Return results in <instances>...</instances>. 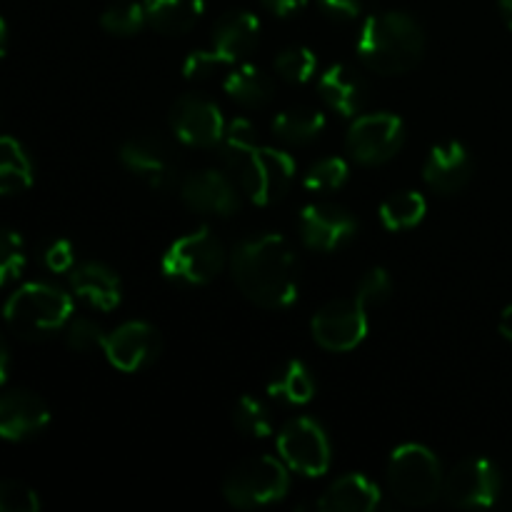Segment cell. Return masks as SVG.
Masks as SVG:
<instances>
[{
    "label": "cell",
    "instance_id": "6da1fadb",
    "mask_svg": "<svg viewBox=\"0 0 512 512\" xmlns=\"http://www.w3.org/2000/svg\"><path fill=\"white\" fill-rule=\"evenodd\" d=\"M228 265L235 285L250 303L283 310L298 300V258L283 235L263 233L240 240Z\"/></svg>",
    "mask_w": 512,
    "mask_h": 512
},
{
    "label": "cell",
    "instance_id": "7a4b0ae2",
    "mask_svg": "<svg viewBox=\"0 0 512 512\" xmlns=\"http://www.w3.org/2000/svg\"><path fill=\"white\" fill-rule=\"evenodd\" d=\"M358 58L373 73L403 75L423 60V25L400 10L370 15L358 33Z\"/></svg>",
    "mask_w": 512,
    "mask_h": 512
},
{
    "label": "cell",
    "instance_id": "3957f363",
    "mask_svg": "<svg viewBox=\"0 0 512 512\" xmlns=\"http://www.w3.org/2000/svg\"><path fill=\"white\" fill-rule=\"evenodd\" d=\"M5 323L25 340H45L63 330L73 318V300L50 283H25L15 290L3 308Z\"/></svg>",
    "mask_w": 512,
    "mask_h": 512
},
{
    "label": "cell",
    "instance_id": "277c9868",
    "mask_svg": "<svg viewBox=\"0 0 512 512\" xmlns=\"http://www.w3.org/2000/svg\"><path fill=\"white\" fill-rule=\"evenodd\" d=\"M443 465L420 443H405L388 460V485L395 500L408 508H428L443 498Z\"/></svg>",
    "mask_w": 512,
    "mask_h": 512
},
{
    "label": "cell",
    "instance_id": "5b68a950",
    "mask_svg": "<svg viewBox=\"0 0 512 512\" xmlns=\"http://www.w3.org/2000/svg\"><path fill=\"white\" fill-rule=\"evenodd\" d=\"M290 490L288 465L273 455L243 460L223 480V498L233 508L253 510L283 500Z\"/></svg>",
    "mask_w": 512,
    "mask_h": 512
},
{
    "label": "cell",
    "instance_id": "8992f818",
    "mask_svg": "<svg viewBox=\"0 0 512 512\" xmlns=\"http://www.w3.org/2000/svg\"><path fill=\"white\" fill-rule=\"evenodd\" d=\"M228 253L210 228L183 235L165 250L160 268L165 278L183 285H208L228 265Z\"/></svg>",
    "mask_w": 512,
    "mask_h": 512
},
{
    "label": "cell",
    "instance_id": "52a82bcc",
    "mask_svg": "<svg viewBox=\"0 0 512 512\" xmlns=\"http://www.w3.org/2000/svg\"><path fill=\"white\" fill-rule=\"evenodd\" d=\"M233 178L238 180L245 198L255 205H273L288 195L295 183L293 155L270 145H258L240 163Z\"/></svg>",
    "mask_w": 512,
    "mask_h": 512
},
{
    "label": "cell",
    "instance_id": "ba28073f",
    "mask_svg": "<svg viewBox=\"0 0 512 512\" xmlns=\"http://www.w3.org/2000/svg\"><path fill=\"white\" fill-rule=\"evenodd\" d=\"M278 458L288 465L290 473L320 478L328 473L333 460L328 433L318 420L293 418L278 435Z\"/></svg>",
    "mask_w": 512,
    "mask_h": 512
},
{
    "label": "cell",
    "instance_id": "9c48e42d",
    "mask_svg": "<svg viewBox=\"0 0 512 512\" xmlns=\"http://www.w3.org/2000/svg\"><path fill=\"white\" fill-rule=\"evenodd\" d=\"M405 123L393 113H365L353 120L345 150L360 165H383L403 150Z\"/></svg>",
    "mask_w": 512,
    "mask_h": 512
},
{
    "label": "cell",
    "instance_id": "30bf717a",
    "mask_svg": "<svg viewBox=\"0 0 512 512\" xmlns=\"http://www.w3.org/2000/svg\"><path fill=\"white\" fill-rule=\"evenodd\" d=\"M368 308L358 298H338L325 303L310 320V333L320 348L348 353L368 335Z\"/></svg>",
    "mask_w": 512,
    "mask_h": 512
},
{
    "label": "cell",
    "instance_id": "8fae6325",
    "mask_svg": "<svg viewBox=\"0 0 512 512\" xmlns=\"http://www.w3.org/2000/svg\"><path fill=\"white\" fill-rule=\"evenodd\" d=\"M503 478L493 460L465 458L445 475L443 498L445 503L460 510L490 508L500 498Z\"/></svg>",
    "mask_w": 512,
    "mask_h": 512
},
{
    "label": "cell",
    "instance_id": "7c38bea8",
    "mask_svg": "<svg viewBox=\"0 0 512 512\" xmlns=\"http://www.w3.org/2000/svg\"><path fill=\"white\" fill-rule=\"evenodd\" d=\"M225 118L218 103L198 93L178 98L170 108V128L180 143L190 148H213L220 145L225 133Z\"/></svg>",
    "mask_w": 512,
    "mask_h": 512
},
{
    "label": "cell",
    "instance_id": "4fadbf2b",
    "mask_svg": "<svg viewBox=\"0 0 512 512\" xmlns=\"http://www.w3.org/2000/svg\"><path fill=\"white\" fill-rule=\"evenodd\" d=\"M298 233L305 248L318 253H333L345 248L358 233V220L350 210L335 203L305 205L298 218Z\"/></svg>",
    "mask_w": 512,
    "mask_h": 512
},
{
    "label": "cell",
    "instance_id": "5bb4252c",
    "mask_svg": "<svg viewBox=\"0 0 512 512\" xmlns=\"http://www.w3.org/2000/svg\"><path fill=\"white\" fill-rule=\"evenodd\" d=\"M163 340L155 325L145 320H128L105 338V358L120 373H140L158 360Z\"/></svg>",
    "mask_w": 512,
    "mask_h": 512
},
{
    "label": "cell",
    "instance_id": "9a60e30c",
    "mask_svg": "<svg viewBox=\"0 0 512 512\" xmlns=\"http://www.w3.org/2000/svg\"><path fill=\"white\" fill-rule=\"evenodd\" d=\"M120 163L138 175L140 180L150 185L153 190L173 188L178 180V163L170 150V145L163 138L155 135H135L120 145Z\"/></svg>",
    "mask_w": 512,
    "mask_h": 512
},
{
    "label": "cell",
    "instance_id": "2e32d148",
    "mask_svg": "<svg viewBox=\"0 0 512 512\" xmlns=\"http://www.w3.org/2000/svg\"><path fill=\"white\" fill-rule=\"evenodd\" d=\"M240 193L243 190H240L238 180L220 170L190 173L180 185V198L190 210L203 215H220V218L238 213Z\"/></svg>",
    "mask_w": 512,
    "mask_h": 512
},
{
    "label": "cell",
    "instance_id": "e0dca14e",
    "mask_svg": "<svg viewBox=\"0 0 512 512\" xmlns=\"http://www.w3.org/2000/svg\"><path fill=\"white\" fill-rule=\"evenodd\" d=\"M50 425V408L30 390H8L0 395V438L25 443Z\"/></svg>",
    "mask_w": 512,
    "mask_h": 512
},
{
    "label": "cell",
    "instance_id": "ac0fdd59",
    "mask_svg": "<svg viewBox=\"0 0 512 512\" xmlns=\"http://www.w3.org/2000/svg\"><path fill=\"white\" fill-rule=\"evenodd\" d=\"M470 175H473V158H470V150L458 140H445L435 145L423 165L425 183L435 193L443 195L460 193L470 183Z\"/></svg>",
    "mask_w": 512,
    "mask_h": 512
},
{
    "label": "cell",
    "instance_id": "d6986e66",
    "mask_svg": "<svg viewBox=\"0 0 512 512\" xmlns=\"http://www.w3.org/2000/svg\"><path fill=\"white\" fill-rule=\"evenodd\" d=\"M260 40V20L250 10H228L220 15L210 38V50L223 60L228 68L238 65L245 55L253 53Z\"/></svg>",
    "mask_w": 512,
    "mask_h": 512
},
{
    "label": "cell",
    "instance_id": "ffe728a7",
    "mask_svg": "<svg viewBox=\"0 0 512 512\" xmlns=\"http://www.w3.org/2000/svg\"><path fill=\"white\" fill-rule=\"evenodd\" d=\"M70 290L75 298L85 300L88 305L98 310H113L118 308L123 300V283H120L118 273L108 268L98 260H83L75 263L70 270Z\"/></svg>",
    "mask_w": 512,
    "mask_h": 512
},
{
    "label": "cell",
    "instance_id": "44dd1931",
    "mask_svg": "<svg viewBox=\"0 0 512 512\" xmlns=\"http://www.w3.org/2000/svg\"><path fill=\"white\" fill-rule=\"evenodd\" d=\"M318 93L330 110L343 118H355L368 100V83L350 65H330L318 80Z\"/></svg>",
    "mask_w": 512,
    "mask_h": 512
},
{
    "label": "cell",
    "instance_id": "7402d4cb",
    "mask_svg": "<svg viewBox=\"0 0 512 512\" xmlns=\"http://www.w3.org/2000/svg\"><path fill=\"white\" fill-rule=\"evenodd\" d=\"M380 505V488L360 473L335 480L315 508L323 512H370Z\"/></svg>",
    "mask_w": 512,
    "mask_h": 512
},
{
    "label": "cell",
    "instance_id": "603a6c76",
    "mask_svg": "<svg viewBox=\"0 0 512 512\" xmlns=\"http://www.w3.org/2000/svg\"><path fill=\"white\" fill-rule=\"evenodd\" d=\"M223 88L243 108H263L273 100L275 83L263 68L253 63H238L225 73Z\"/></svg>",
    "mask_w": 512,
    "mask_h": 512
},
{
    "label": "cell",
    "instance_id": "cb8c5ba5",
    "mask_svg": "<svg viewBox=\"0 0 512 512\" xmlns=\"http://www.w3.org/2000/svg\"><path fill=\"white\" fill-rule=\"evenodd\" d=\"M148 25L163 35H183L205 10V0H143Z\"/></svg>",
    "mask_w": 512,
    "mask_h": 512
},
{
    "label": "cell",
    "instance_id": "d4e9b609",
    "mask_svg": "<svg viewBox=\"0 0 512 512\" xmlns=\"http://www.w3.org/2000/svg\"><path fill=\"white\" fill-rule=\"evenodd\" d=\"M268 395L285 405H308L315 398L313 373L303 360H285L268 380Z\"/></svg>",
    "mask_w": 512,
    "mask_h": 512
},
{
    "label": "cell",
    "instance_id": "484cf974",
    "mask_svg": "<svg viewBox=\"0 0 512 512\" xmlns=\"http://www.w3.org/2000/svg\"><path fill=\"white\" fill-rule=\"evenodd\" d=\"M325 115L315 108H293L283 110L273 120V135L285 145H310L323 135Z\"/></svg>",
    "mask_w": 512,
    "mask_h": 512
},
{
    "label": "cell",
    "instance_id": "4316f807",
    "mask_svg": "<svg viewBox=\"0 0 512 512\" xmlns=\"http://www.w3.org/2000/svg\"><path fill=\"white\" fill-rule=\"evenodd\" d=\"M33 185V160L10 135H0V195L23 193Z\"/></svg>",
    "mask_w": 512,
    "mask_h": 512
},
{
    "label": "cell",
    "instance_id": "83f0119b",
    "mask_svg": "<svg viewBox=\"0 0 512 512\" xmlns=\"http://www.w3.org/2000/svg\"><path fill=\"white\" fill-rule=\"evenodd\" d=\"M425 213H428V203L415 190H403V193L388 195L383 200V205H380V220L393 233L415 228L418 223H423Z\"/></svg>",
    "mask_w": 512,
    "mask_h": 512
},
{
    "label": "cell",
    "instance_id": "f1b7e54d",
    "mask_svg": "<svg viewBox=\"0 0 512 512\" xmlns=\"http://www.w3.org/2000/svg\"><path fill=\"white\" fill-rule=\"evenodd\" d=\"M260 145L258 130L250 123L248 118H235L225 125L223 140H220V158H223V165L235 173L240 168L245 158L253 153Z\"/></svg>",
    "mask_w": 512,
    "mask_h": 512
},
{
    "label": "cell",
    "instance_id": "f546056e",
    "mask_svg": "<svg viewBox=\"0 0 512 512\" xmlns=\"http://www.w3.org/2000/svg\"><path fill=\"white\" fill-rule=\"evenodd\" d=\"M100 25L108 30L110 35L118 38H133L140 30L148 25V15H145V5L135 3V0H118V3L108 5L100 15Z\"/></svg>",
    "mask_w": 512,
    "mask_h": 512
},
{
    "label": "cell",
    "instance_id": "4dcf8cb0",
    "mask_svg": "<svg viewBox=\"0 0 512 512\" xmlns=\"http://www.w3.org/2000/svg\"><path fill=\"white\" fill-rule=\"evenodd\" d=\"M233 425L245 438H268L273 433V413L255 395H243L233 408Z\"/></svg>",
    "mask_w": 512,
    "mask_h": 512
},
{
    "label": "cell",
    "instance_id": "1f68e13d",
    "mask_svg": "<svg viewBox=\"0 0 512 512\" xmlns=\"http://www.w3.org/2000/svg\"><path fill=\"white\" fill-rule=\"evenodd\" d=\"M275 73L285 80V83L303 85L315 78L318 73V58L305 45H290V48L280 50L275 58Z\"/></svg>",
    "mask_w": 512,
    "mask_h": 512
},
{
    "label": "cell",
    "instance_id": "d6a6232c",
    "mask_svg": "<svg viewBox=\"0 0 512 512\" xmlns=\"http://www.w3.org/2000/svg\"><path fill=\"white\" fill-rule=\"evenodd\" d=\"M350 178V168L343 158H323L315 165H310L308 173H305L303 185L305 190L318 195L335 193V190L343 188Z\"/></svg>",
    "mask_w": 512,
    "mask_h": 512
},
{
    "label": "cell",
    "instance_id": "836d02e7",
    "mask_svg": "<svg viewBox=\"0 0 512 512\" xmlns=\"http://www.w3.org/2000/svg\"><path fill=\"white\" fill-rule=\"evenodd\" d=\"M28 255H25V243L15 230L0 228V288L23 275Z\"/></svg>",
    "mask_w": 512,
    "mask_h": 512
},
{
    "label": "cell",
    "instance_id": "e575fe53",
    "mask_svg": "<svg viewBox=\"0 0 512 512\" xmlns=\"http://www.w3.org/2000/svg\"><path fill=\"white\" fill-rule=\"evenodd\" d=\"M105 338L95 320L90 318H70V323L65 325V343L75 350V353H93V350L105 348Z\"/></svg>",
    "mask_w": 512,
    "mask_h": 512
},
{
    "label": "cell",
    "instance_id": "d590c367",
    "mask_svg": "<svg viewBox=\"0 0 512 512\" xmlns=\"http://www.w3.org/2000/svg\"><path fill=\"white\" fill-rule=\"evenodd\" d=\"M393 295V278L385 268H373L360 278L358 290H355V298L365 305V308H378L385 300Z\"/></svg>",
    "mask_w": 512,
    "mask_h": 512
},
{
    "label": "cell",
    "instance_id": "8d00e7d4",
    "mask_svg": "<svg viewBox=\"0 0 512 512\" xmlns=\"http://www.w3.org/2000/svg\"><path fill=\"white\" fill-rule=\"evenodd\" d=\"M40 498L20 480H0V512H38Z\"/></svg>",
    "mask_w": 512,
    "mask_h": 512
},
{
    "label": "cell",
    "instance_id": "74e56055",
    "mask_svg": "<svg viewBox=\"0 0 512 512\" xmlns=\"http://www.w3.org/2000/svg\"><path fill=\"white\" fill-rule=\"evenodd\" d=\"M223 70L228 73L230 68L210 48L193 50L183 63V73L188 80H208L213 78V75L223 73Z\"/></svg>",
    "mask_w": 512,
    "mask_h": 512
},
{
    "label": "cell",
    "instance_id": "f35d334b",
    "mask_svg": "<svg viewBox=\"0 0 512 512\" xmlns=\"http://www.w3.org/2000/svg\"><path fill=\"white\" fill-rule=\"evenodd\" d=\"M43 265L53 273H70L75 265V250L68 240L55 238L45 245L43 250Z\"/></svg>",
    "mask_w": 512,
    "mask_h": 512
},
{
    "label": "cell",
    "instance_id": "ab89813d",
    "mask_svg": "<svg viewBox=\"0 0 512 512\" xmlns=\"http://www.w3.org/2000/svg\"><path fill=\"white\" fill-rule=\"evenodd\" d=\"M318 8L335 23H353L363 13V0H318Z\"/></svg>",
    "mask_w": 512,
    "mask_h": 512
},
{
    "label": "cell",
    "instance_id": "60d3db41",
    "mask_svg": "<svg viewBox=\"0 0 512 512\" xmlns=\"http://www.w3.org/2000/svg\"><path fill=\"white\" fill-rule=\"evenodd\" d=\"M260 3L278 18H290V15H298L300 10H305L310 0H260Z\"/></svg>",
    "mask_w": 512,
    "mask_h": 512
},
{
    "label": "cell",
    "instance_id": "b9f144b4",
    "mask_svg": "<svg viewBox=\"0 0 512 512\" xmlns=\"http://www.w3.org/2000/svg\"><path fill=\"white\" fill-rule=\"evenodd\" d=\"M8 368H10V353H8V345H5L3 335H0V385H3L5 378H8Z\"/></svg>",
    "mask_w": 512,
    "mask_h": 512
},
{
    "label": "cell",
    "instance_id": "7bdbcfd3",
    "mask_svg": "<svg viewBox=\"0 0 512 512\" xmlns=\"http://www.w3.org/2000/svg\"><path fill=\"white\" fill-rule=\"evenodd\" d=\"M498 328H500V335H503L505 340H512V305H508V308L503 310Z\"/></svg>",
    "mask_w": 512,
    "mask_h": 512
},
{
    "label": "cell",
    "instance_id": "ee69618b",
    "mask_svg": "<svg viewBox=\"0 0 512 512\" xmlns=\"http://www.w3.org/2000/svg\"><path fill=\"white\" fill-rule=\"evenodd\" d=\"M500 13H503L505 23L512 30V0H500Z\"/></svg>",
    "mask_w": 512,
    "mask_h": 512
},
{
    "label": "cell",
    "instance_id": "f6af8a7d",
    "mask_svg": "<svg viewBox=\"0 0 512 512\" xmlns=\"http://www.w3.org/2000/svg\"><path fill=\"white\" fill-rule=\"evenodd\" d=\"M5 48H8V28H5V20L0 18V58L5 55Z\"/></svg>",
    "mask_w": 512,
    "mask_h": 512
}]
</instances>
